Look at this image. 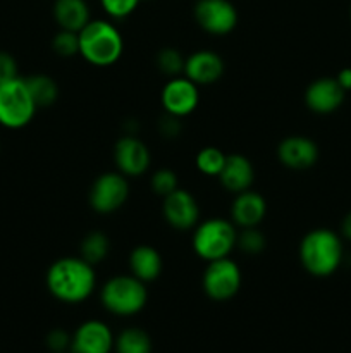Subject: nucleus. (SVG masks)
<instances>
[{"label": "nucleus", "instance_id": "1", "mask_svg": "<svg viewBox=\"0 0 351 353\" xmlns=\"http://www.w3.org/2000/svg\"><path fill=\"white\" fill-rule=\"evenodd\" d=\"M45 283L54 299L64 303H81L95 292V265L81 257L57 259L48 268Z\"/></svg>", "mask_w": 351, "mask_h": 353}, {"label": "nucleus", "instance_id": "2", "mask_svg": "<svg viewBox=\"0 0 351 353\" xmlns=\"http://www.w3.org/2000/svg\"><path fill=\"white\" fill-rule=\"evenodd\" d=\"M298 257L310 276L329 278L343 264V240L329 228H315L299 241Z\"/></svg>", "mask_w": 351, "mask_h": 353}, {"label": "nucleus", "instance_id": "3", "mask_svg": "<svg viewBox=\"0 0 351 353\" xmlns=\"http://www.w3.org/2000/svg\"><path fill=\"white\" fill-rule=\"evenodd\" d=\"M124 38L116 24L107 19H92L79 31V55L88 64L109 68L120 59Z\"/></svg>", "mask_w": 351, "mask_h": 353}, {"label": "nucleus", "instance_id": "4", "mask_svg": "<svg viewBox=\"0 0 351 353\" xmlns=\"http://www.w3.org/2000/svg\"><path fill=\"white\" fill-rule=\"evenodd\" d=\"M237 228L231 219L210 217L198 223L193 231V250L202 261L212 262L229 257L236 248Z\"/></svg>", "mask_w": 351, "mask_h": 353}, {"label": "nucleus", "instance_id": "5", "mask_svg": "<svg viewBox=\"0 0 351 353\" xmlns=\"http://www.w3.org/2000/svg\"><path fill=\"white\" fill-rule=\"evenodd\" d=\"M100 300L103 307L116 316H134L148 300L147 283L133 274L114 276L102 286Z\"/></svg>", "mask_w": 351, "mask_h": 353}, {"label": "nucleus", "instance_id": "6", "mask_svg": "<svg viewBox=\"0 0 351 353\" xmlns=\"http://www.w3.org/2000/svg\"><path fill=\"white\" fill-rule=\"evenodd\" d=\"M38 107L28 90L24 78L0 85V126L21 130L33 121Z\"/></svg>", "mask_w": 351, "mask_h": 353}, {"label": "nucleus", "instance_id": "7", "mask_svg": "<svg viewBox=\"0 0 351 353\" xmlns=\"http://www.w3.org/2000/svg\"><path fill=\"white\" fill-rule=\"evenodd\" d=\"M241 269L229 257L206 262L202 276V286L206 296L215 302L231 300L241 288Z\"/></svg>", "mask_w": 351, "mask_h": 353}, {"label": "nucleus", "instance_id": "8", "mask_svg": "<svg viewBox=\"0 0 351 353\" xmlns=\"http://www.w3.org/2000/svg\"><path fill=\"white\" fill-rule=\"evenodd\" d=\"M129 199V183L119 171L103 172L93 181L88 193V203L95 212L114 214L123 209Z\"/></svg>", "mask_w": 351, "mask_h": 353}, {"label": "nucleus", "instance_id": "9", "mask_svg": "<svg viewBox=\"0 0 351 353\" xmlns=\"http://www.w3.org/2000/svg\"><path fill=\"white\" fill-rule=\"evenodd\" d=\"M196 24L205 33L226 37L237 26V10L231 0H196L193 9Z\"/></svg>", "mask_w": 351, "mask_h": 353}, {"label": "nucleus", "instance_id": "10", "mask_svg": "<svg viewBox=\"0 0 351 353\" xmlns=\"http://www.w3.org/2000/svg\"><path fill=\"white\" fill-rule=\"evenodd\" d=\"M200 86L195 85L186 76H176L164 85L160 92V102L165 114L182 117L196 110L200 103Z\"/></svg>", "mask_w": 351, "mask_h": 353}, {"label": "nucleus", "instance_id": "11", "mask_svg": "<svg viewBox=\"0 0 351 353\" xmlns=\"http://www.w3.org/2000/svg\"><path fill=\"white\" fill-rule=\"evenodd\" d=\"M114 162L126 178H140L150 168L151 155L136 134H124L114 145Z\"/></svg>", "mask_w": 351, "mask_h": 353}, {"label": "nucleus", "instance_id": "12", "mask_svg": "<svg viewBox=\"0 0 351 353\" xmlns=\"http://www.w3.org/2000/svg\"><path fill=\"white\" fill-rule=\"evenodd\" d=\"M162 216L165 223L176 231L195 230L200 223V207L195 196L182 188H176L174 192L164 196L162 202Z\"/></svg>", "mask_w": 351, "mask_h": 353}, {"label": "nucleus", "instance_id": "13", "mask_svg": "<svg viewBox=\"0 0 351 353\" xmlns=\"http://www.w3.org/2000/svg\"><path fill=\"white\" fill-rule=\"evenodd\" d=\"M346 99V92L341 88L336 78L323 76L310 83L305 90V105L312 112L327 116L339 109Z\"/></svg>", "mask_w": 351, "mask_h": 353}, {"label": "nucleus", "instance_id": "14", "mask_svg": "<svg viewBox=\"0 0 351 353\" xmlns=\"http://www.w3.org/2000/svg\"><path fill=\"white\" fill-rule=\"evenodd\" d=\"M277 159L284 168L292 171H305L313 168L319 161V147L312 138L292 134L279 143Z\"/></svg>", "mask_w": 351, "mask_h": 353}, {"label": "nucleus", "instance_id": "15", "mask_svg": "<svg viewBox=\"0 0 351 353\" xmlns=\"http://www.w3.org/2000/svg\"><path fill=\"white\" fill-rule=\"evenodd\" d=\"M224 74V61L213 50H196L186 57L184 72L188 79H191L198 86H209L219 81Z\"/></svg>", "mask_w": 351, "mask_h": 353}, {"label": "nucleus", "instance_id": "16", "mask_svg": "<svg viewBox=\"0 0 351 353\" xmlns=\"http://www.w3.org/2000/svg\"><path fill=\"white\" fill-rule=\"evenodd\" d=\"M267 214V202L253 190L236 193L231 203V221L236 228H257Z\"/></svg>", "mask_w": 351, "mask_h": 353}, {"label": "nucleus", "instance_id": "17", "mask_svg": "<svg viewBox=\"0 0 351 353\" xmlns=\"http://www.w3.org/2000/svg\"><path fill=\"white\" fill-rule=\"evenodd\" d=\"M219 179L226 192L236 195V193L251 188L255 181V168L250 159L244 157V155L231 154L226 157Z\"/></svg>", "mask_w": 351, "mask_h": 353}, {"label": "nucleus", "instance_id": "18", "mask_svg": "<svg viewBox=\"0 0 351 353\" xmlns=\"http://www.w3.org/2000/svg\"><path fill=\"white\" fill-rule=\"evenodd\" d=\"M110 347H112V333L100 321L85 323L72 338L74 353H109Z\"/></svg>", "mask_w": 351, "mask_h": 353}, {"label": "nucleus", "instance_id": "19", "mask_svg": "<svg viewBox=\"0 0 351 353\" xmlns=\"http://www.w3.org/2000/svg\"><path fill=\"white\" fill-rule=\"evenodd\" d=\"M129 264V272L143 283H151L158 279L164 269V261L162 255L158 254L157 248L150 247V245H138L133 248L127 259Z\"/></svg>", "mask_w": 351, "mask_h": 353}, {"label": "nucleus", "instance_id": "20", "mask_svg": "<svg viewBox=\"0 0 351 353\" xmlns=\"http://www.w3.org/2000/svg\"><path fill=\"white\" fill-rule=\"evenodd\" d=\"M52 14L58 30L74 31V33H79L92 21L86 0H55Z\"/></svg>", "mask_w": 351, "mask_h": 353}, {"label": "nucleus", "instance_id": "21", "mask_svg": "<svg viewBox=\"0 0 351 353\" xmlns=\"http://www.w3.org/2000/svg\"><path fill=\"white\" fill-rule=\"evenodd\" d=\"M28 90L33 97L38 109L52 107L58 99V86L55 79L48 74H31L24 78Z\"/></svg>", "mask_w": 351, "mask_h": 353}, {"label": "nucleus", "instance_id": "22", "mask_svg": "<svg viewBox=\"0 0 351 353\" xmlns=\"http://www.w3.org/2000/svg\"><path fill=\"white\" fill-rule=\"evenodd\" d=\"M110 252V240L102 231H92L86 234L79 245V257L85 259L92 265L100 264L105 261Z\"/></svg>", "mask_w": 351, "mask_h": 353}, {"label": "nucleus", "instance_id": "23", "mask_svg": "<svg viewBox=\"0 0 351 353\" xmlns=\"http://www.w3.org/2000/svg\"><path fill=\"white\" fill-rule=\"evenodd\" d=\"M226 157L227 155L224 154L220 148L205 147L196 154V159H195L196 169H198L202 174L210 176V178H213V176L219 178L220 171H222L224 168V162H226Z\"/></svg>", "mask_w": 351, "mask_h": 353}, {"label": "nucleus", "instance_id": "24", "mask_svg": "<svg viewBox=\"0 0 351 353\" xmlns=\"http://www.w3.org/2000/svg\"><path fill=\"white\" fill-rule=\"evenodd\" d=\"M184 62L186 57H182L181 52L178 48L165 47L158 50L157 57H155V64L162 74L169 76V78H176L184 72Z\"/></svg>", "mask_w": 351, "mask_h": 353}, {"label": "nucleus", "instance_id": "25", "mask_svg": "<svg viewBox=\"0 0 351 353\" xmlns=\"http://www.w3.org/2000/svg\"><path fill=\"white\" fill-rule=\"evenodd\" d=\"M119 353H150V338L145 331L131 327L126 330L117 340Z\"/></svg>", "mask_w": 351, "mask_h": 353}, {"label": "nucleus", "instance_id": "26", "mask_svg": "<svg viewBox=\"0 0 351 353\" xmlns=\"http://www.w3.org/2000/svg\"><path fill=\"white\" fill-rule=\"evenodd\" d=\"M267 245L264 233L257 228H243V230L237 231L236 238V248H240L241 252L248 255H257L262 254Z\"/></svg>", "mask_w": 351, "mask_h": 353}, {"label": "nucleus", "instance_id": "27", "mask_svg": "<svg viewBox=\"0 0 351 353\" xmlns=\"http://www.w3.org/2000/svg\"><path fill=\"white\" fill-rule=\"evenodd\" d=\"M52 48L58 57H74L79 54V33L67 30H58L52 38Z\"/></svg>", "mask_w": 351, "mask_h": 353}, {"label": "nucleus", "instance_id": "28", "mask_svg": "<svg viewBox=\"0 0 351 353\" xmlns=\"http://www.w3.org/2000/svg\"><path fill=\"white\" fill-rule=\"evenodd\" d=\"M150 185L155 195L164 199L169 193L174 192L176 188H179L178 174H176L172 169H158V171H155L153 174H151Z\"/></svg>", "mask_w": 351, "mask_h": 353}, {"label": "nucleus", "instance_id": "29", "mask_svg": "<svg viewBox=\"0 0 351 353\" xmlns=\"http://www.w3.org/2000/svg\"><path fill=\"white\" fill-rule=\"evenodd\" d=\"M141 0H100L103 12L112 19H126L140 6Z\"/></svg>", "mask_w": 351, "mask_h": 353}, {"label": "nucleus", "instance_id": "30", "mask_svg": "<svg viewBox=\"0 0 351 353\" xmlns=\"http://www.w3.org/2000/svg\"><path fill=\"white\" fill-rule=\"evenodd\" d=\"M19 78V71H17V62L9 52L0 50V85L12 79Z\"/></svg>", "mask_w": 351, "mask_h": 353}, {"label": "nucleus", "instance_id": "31", "mask_svg": "<svg viewBox=\"0 0 351 353\" xmlns=\"http://www.w3.org/2000/svg\"><path fill=\"white\" fill-rule=\"evenodd\" d=\"M181 130L182 126L179 117L171 116V114H164V117L158 119V131H160V134L164 138H169V140L178 138L181 134Z\"/></svg>", "mask_w": 351, "mask_h": 353}, {"label": "nucleus", "instance_id": "32", "mask_svg": "<svg viewBox=\"0 0 351 353\" xmlns=\"http://www.w3.org/2000/svg\"><path fill=\"white\" fill-rule=\"evenodd\" d=\"M47 343H48V347L52 348V350H55V352L64 350V348L67 347V343H69L67 333H64V331H61V330L52 331V333L48 334V338H47Z\"/></svg>", "mask_w": 351, "mask_h": 353}, {"label": "nucleus", "instance_id": "33", "mask_svg": "<svg viewBox=\"0 0 351 353\" xmlns=\"http://www.w3.org/2000/svg\"><path fill=\"white\" fill-rule=\"evenodd\" d=\"M337 83L341 85V88L344 92H351V68H343L336 76Z\"/></svg>", "mask_w": 351, "mask_h": 353}, {"label": "nucleus", "instance_id": "34", "mask_svg": "<svg viewBox=\"0 0 351 353\" xmlns=\"http://www.w3.org/2000/svg\"><path fill=\"white\" fill-rule=\"evenodd\" d=\"M341 234H343L346 240L351 241V210L343 217V223H341Z\"/></svg>", "mask_w": 351, "mask_h": 353}, {"label": "nucleus", "instance_id": "35", "mask_svg": "<svg viewBox=\"0 0 351 353\" xmlns=\"http://www.w3.org/2000/svg\"><path fill=\"white\" fill-rule=\"evenodd\" d=\"M350 17H351V9H350Z\"/></svg>", "mask_w": 351, "mask_h": 353}]
</instances>
